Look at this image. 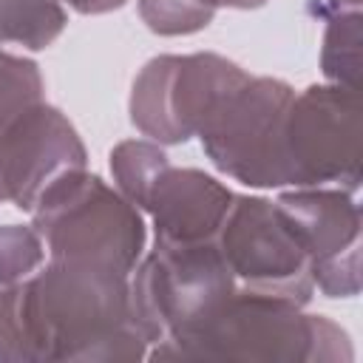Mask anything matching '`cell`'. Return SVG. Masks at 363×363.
I'll list each match as a JSON object with an SVG mask.
<instances>
[{
	"label": "cell",
	"mask_w": 363,
	"mask_h": 363,
	"mask_svg": "<svg viewBox=\"0 0 363 363\" xmlns=\"http://www.w3.org/2000/svg\"><path fill=\"white\" fill-rule=\"evenodd\" d=\"M60 3H68L79 14H108V11L122 9L128 0H60Z\"/></svg>",
	"instance_id": "d6986e66"
},
{
	"label": "cell",
	"mask_w": 363,
	"mask_h": 363,
	"mask_svg": "<svg viewBox=\"0 0 363 363\" xmlns=\"http://www.w3.org/2000/svg\"><path fill=\"white\" fill-rule=\"evenodd\" d=\"M289 187H360L363 119L360 94L340 85H309L292 96L284 125Z\"/></svg>",
	"instance_id": "52a82bcc"
},
{
	"label": "cell",
	"mask_w": 363,
	"mask_h": 363,
	"mask_svg": "<svg viewBox=\"0 0 363 363\" xmlns=\"http://www.w3.org/2000/svg\"><path fill=\"white\" fill-rule=\"evenodd\" d=\"M130 315L128 275L48 258L28 278L0 286V360L128 363L147 357Z\"/></svg>",
	"instance_id": "6da1fadb"
},
{
	"label": "cell",
	"mask_w": 363,
	"mask_h": 363,
	"mask_svg": "<svg viewBox=\"0 0 363 363\" xmlns=\"http://www.w3.org/2000/svg\"><path fill=\"white\" fill-rule=\"evenodd\" d=\"M65 23L60 0H0V45L43 51L65 31Z\"/></svg>",
	"instance_id": "7c38bea8"
},
{
	"label": "cell",
	"mask_w": 363,
	"mask_h": 363,
	"mask_svg": "<svg viewBox=\"0 0 363 363\" xmlns=\"http://www.w3.org/2000/svg\"><path fill=\"white\" fill-rule=\"evenodd\" d=\"M201 6H207V9H213V11H218V9H261V6H267L269 0H199Z\"/></svg>",
	"instance_id": "44dd1931"
},
{
	"label": "cell",
	"mask_w": 363,
	"mask_h": 363,
	"mask_svg": "<svg viewBox=\"0 0 363 363\" xmlns=\"http://www.w3.org/2000/svg\"><path fill=\"white\" fill-rule=\"evenodd\" d=\"M31 218L48 258L99 264L130 275L145 255L142 210L85 167L57 179L37 199Z\"/></svg>",
	"instance_id": "3957f363"
},
{
	"label": "cell",
	"mask_w": 363,
	"mask_h": 363,
	"mask_svg": "<svg viewBox=\"0 0 363 363\" xmlns=\"http://www.w3.org/2000/svg\"><path fill=\"white\" fill-rule=\"evenodd\" d=\"M216 244L238 289L309 303L315 284L309 255L281 207L264 196H233Z\"/></svg>",
	"instance_id": "ba28073f"
},
{
	"label": "cell",
	"mask_w": 363,
	"mask_h": 363,
	"mask_svg": "<svg viewBox=\"0 0 363 363\" xmlns=\"http://www.w3.org/2000/svg\"><path fill=\"white\" fill-rule=\"evenodd\" d=\"M352 9H360V0H312L309 3V11L315 17H329V14L352 11Z\"/></svg>",
	"instance_id": "ffe728a7"
},
{
	"label": "cell",
	"mask_w": 363,
	"mask_h": 363,
	"mask_svg": "<svg viewBox=\"0 0 363 363\" xmlns=\"http://www.w3.org/2000/svg\"><path fill=\"white\" fill-rule=\"evenodd\" d=\"M250 74L213 51L159 54L142 65L130 88V122L159 145L190 142L213 108Z\"/></svg>",
	"instance_id": "8992f818"
},
{
	"label": "cell",
	"mask_w": 363,
	"mask_h": 363,
	"mask_svg": "<svg viewBox=\"0 0 363 363\" xmlns=\"http://www.w3.org/2000/svg\"><path fill=\"white\" fill-rule=\"evenodd\" d=\"M309 272L312 284L326 298H354L360 292V244L349 247L335 258L312 264Z\"/></svg>",
	"instance_id": "ac0fdd59"
},
{
	"label": "cell",
	"mask_w": 363,
	"mask_h": 363,
	"mask_svg": "<svg viewBox=\"0 0 363 363\" xmlns=\"http://www.w3.org/2000/svg\"><path fill=\"white\" fill-rule=\"evenodd\" d=\"M292 96L289 82L252 74L224 94L196 133L213 167L247 187H289L284 125Z\"/></svg>",
	"instance_id": "5b68a950"
},
{
	"label": "cell",
	"mask_w": 363,
	"mask_h": 363,
	"mask_svg": "<svg viewBox=\"0 0 363 363\" xmlns=\"http://www.w3.org/2000/svg\"><path fill=\"white\" fill-rule=\"evenodd\" d=\"M147 360H261V363H349L352 340L326 315L301 303L235 289L196 326L153 343Z\"/></svg>",
	"instance_id": "7a4b0ae2"
},
{
	"label": "cell",
	"mask_w": 363,
	"mask_h": 363,
	"mask_svg": "<svg viewBox=\"0 0 363 363\" xmlns=\"http://www.w3.org/2000/svg\"><path fill=\"white\" fill-rule=\"evenodd\" d=\"M275 204L306 250L309 267L360 244V207L352 190L332 184L292 187L284 190Z\"/></svg>",
	"instance_id": "8fae6325"
},
{
	"label": "cell",
	"mask_w": 363,
	"mask_h": 363,
	"mask_svg": "<svg viewBox=\"0 0 363 363\" xmlns=\"http://www.w3.org/2000/svg\"><path fill=\"white\" fill-rule=\"evenodd\" d=\"M170 164L164 147L150 139H125L111 150V176L116 190L133 204L145 207L150 187L156 184L159 173Z\"/></svg>",
	"instance_id": "5bb4252c"
},
{
	"label": "cell",
	"mask_w": 363,
	"mask_h": 363,
	"mask_svg": "<svg viewBox=\"0 0 363 363\" xmlns=\"http://www.w3.org/2000/svg\"><path fill=\"white\" fill-rule=\"evenodd\" d=\"M128 289L133 323L153 346L204 320L238 284L216 241H156L128 275Z\"/></svg>",
	"instance_id": "277c9868"
},
{
	"label": "cell",
	"mask_w": 363,
	"mask_h": 363,
	"mask_svg": "<svg viewBox=\"0 0 363 363\" xmlns=\"http://www.w3.org/2000/svg\"><path fill=\"white\" fill-rule=\"evenodd\" d=\"M142 23L162 37H182L207 28L216 17L213 9L199 0H136Z\"/></svg>",
	"instance_id": "2e32d148"
},
{
	"label": "cell",
	"mask_w": 363,
	"mask_h": 363,
	"mask_svg": "<svg viewBox=\"0 0 363 363\" xmlns=\"http://www.w3.org/2000/svg\"><path fill=\"white\" fill-rule=\"evenodd\" d=\"M85 164L88 150L77 128L60 108L40 102L0 133V204L31 213L57 179Z\"/></svg>",
	"instance_id": "9c48e42d"
},
{
	"label": "cell",
	"mask_w": 363,
	"mask_h": 363,
	"mask_svg": "<svg viewBox=\"0 0 363 363\" xmlns=\"http://www.w3.org/2000/svg\"><path fill=\"white\" fill-rule=\"evenodd\" d=\"M45 261V244L34 227L0 224V286L28 278Z\"/></svg>",
	"instance_id": "e0dca14e"
},
{
	"label": "cell",
	"mask_w": 363,
	"mask_h": 363,
	"mask_svg": "<svg viewBox=\"0 0 363 363\" xmlns=\"http://www.w3.org/2000/svg\"><path fill=\"white\" fill-rule=\"evenodd\" d=\"M233 190L216 176L196 167L167 164L147 193L142 213L150 216L156 241L164 244H199L216 241L227 210L233 204Z\"/></svg>",
	"instance_id": "30bf717a"
},
{
	"label": "cell",
	"mask_w": 363,
	"mask_h": 363,
	"mask_svg": "<svg viewBox=\"0 0 363 363\" xmlns=\"http://www.w3.org/2000/svg\"><path fill=\"white\" fill-rule=\"evenodd\" d=\"M40 102H45L40 65L28 57L0 48V133Z\"/></svg>",
	"instance_id": "9a60e30c"
},
{
	"label": "cell",
	"mask_w": 363,
	"mask_h": 363,
	"mask_svg": "<svg viewBox=\"0 0 363 363\" xmlns=\"http://www.w3.org/2000/svg\"><path fill=\"white\" fill-rule=\"evenodd\" d=\"M323 20L326 28L320 43V71L326 82L360 91V45H363L360 9L337 11Z\"/></svg>",
	"instance_id": "4fadbf2b"
}]
</instances>
